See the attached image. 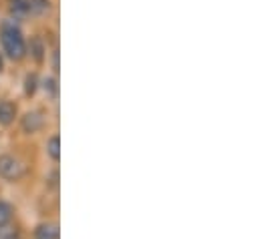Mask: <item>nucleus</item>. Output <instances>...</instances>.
<instances>
[{
	"mask_svg": "<svg viewBox=\"0 0 260 239\" xmlns=\"http://www.w3.org/2000/svg\"><path fill=\"white\" fill-rule=\"evenodd\" d=\"M0 239H18L16 235V231H12V229H0Z\"/></svg>",
	"mask_w": 260,
	"mask_h": 239,
	"instance_id": "13",
	"label": "nucleus"
},
{
	"mask_svg": "<svg viewBox=\"0 0 260 239\" xmlns=\"http://www.w3.org/2000/svg\"><path fill=\"white\" fill-rule=\"evenodd\" d=\"M0 41L6 51V55L12 60H22L26 57V43L22 32L14 24H2L0 26Z\"/></svg>",
	"mask_w": 260,
	"mask_h": 239,
	"instance_id": "1",
	"label": "nucleus"
},
{
	"mask_svg": "<svg viewBox=\"0 0 260 239\" xmlns=\"http://www.w3.org/2000/svg\"><path fill=\"white\" fill-rule=\"evenodd\" d=\"M24 175V165L12 155H0V177L16 181Z\"/></svg>",
	"mask_w": 260,
	"mask_h": 239,
	"instance_id": "2",
	"label": "nucleus"
},
{
	"mask_svg": "<svg viewBox=\"0 0 260 239\" xmlns=\"http://www.w3.org/2000/svg\"><path fill=\"white\" fill-rule=\"evenodd\" d=\"M10 4H12V10H16L20 14L30 12V0H10Z\"/></svg>",
	"mask_w": 260,
	"mask_h": 239,
	"instance_id": "11",
	"label": "nucleus"
},
{
	"mask_svg": "<svg viewBox=\"0 0 260 239\" xmlns=\"http://www.w3.org/2000/svg\"><path fill=\"white\" fill-rule=\"evenodd\" d=\"M45 125V117L41 111H28L24 117H22V131L32 135V133H39Z\"/></svg>",
	"mask_w": 260,
	"mask_h": 239,
	"instance_id": "3",
	"label": "nucleus"
},
{
	"mask_svg": "<svg viewBox=\"0 0 260 239\" xmlns=\"http://www.w3.org/2000/svg\"><path fill=\"white\" fill-rule=\"evenodd\" d=\"M16 117V105L10 101H2L0 103V125L8 127Z\"/></svg>",
	"mask_w": 260,
	"mask_h": 239,
	"instance_id": "4",
	"label": "nucleus"
},
{
	"mask_svg": "<svg viewBox=\"0 0 260 239\" xmlns=\"http://www.w3.org/2000/svg\"><path fill=\"white\" fill-rule=\"evenodd\" d=\"M26 53H30V57L37 62H43V59H45V45H43V41L39 36H32L30 45H26Z\"/></svg>",
	"mask_w": 260,
	"mask_h": 239,
	"instance_id": "5",
	"label": "nucleus"
},
{
	"mask_svg": "<svg viewBox=\"0 0 260 239\" xmlns=\"http://www.w3.org/2000/svg\"><path fill=\"white\" fill-rule=\"evenodd\" d=\"M10 217H12V207H10L8 203L0 201V227L6 225V223L10 221Z\"/></svg>",
	"mask_w": 260,
	"mask_h": 239,
	"instance_id": "10",
	"label": "nucleus"
},
{
	"mask_svg": "<svg viewBox=\"0 0 260 239\" xmlns=\"http://www.w3.org/2000/svg\"><path fill=\"white\" fill-rule=\"evenodd\" d=\"M4 70V60H2V57H0V72Z\"/></svg>",
	"mask_w": 260,
	"mask_h": 239,
	"instance_id": "14",
	"label": "nucleus"
},
{
	"mask_svg": "<svg viewBox=\"0 0 260 239\" xmlns=\"http://www.w3.org/2000/svg\"><path fill=\"white\" fill-rule=\"evenodd\" d=\"M37 89H39V76L35 72L32 74H26V78H24V93L28 97H32L37 93Z\"/></svg>",
	"mask_w": 260,
	"mask_h": 239,
	"instance_id": "7",
	"label": "nucleus"
},
{
	"mask_svg": "<svg viewBox=\"0 0 260 239\" xmlns=\"http://www.w3.org/2000/svg\"><path fill=\"white\" fill-rule=\"evenodd\" d=\"M57 227L55 225H43L39 231H37V239H57Z\"/></svg>",
	"mask_w": 260,
	"mask_h": 239,
	"instance_id": "9",
	"label": "nucleus"
},
{
	"mask_svg": "<svg viewBox=\"0 0 260 239\" xmlns=\"http://www.w3.org/2000/svg\"><path fill=\"white\" fill-rule=\"evenodd\" d=\"M47 153H49V157H51V159L59 161V157H61V141H59V137H57V135L49 139V143H47Z\"/></svg>",
	"mask_w": 260,
	"mask_h": 239,
	"instance_id": "6",
	"label": "nucleus"
},
{
	"mask_svg": "<svg viewBox=\"0 0 260 239\" xmlns=\"http://www.w3.org/2000/svg\"><path fill=\"white\" fill-rule=\"evenodd\" d=\"M51 10V0H30V12L47 14Z\"/></svg>",
	"mask_w": 260,
	"mask_h": 239,
	"instance_id": "8",
	"label": "nucleus"
},
{
	"mask_svg": "<svg viewBox=\"0 0 260 239\" xmlns=\"http://www.w3.org/2000/svg\"><path fill=\"white\" fill-rule=\"evenodd\" d=\"M43 85H45V91H47V93H49V95H51L53 99H55V97L59 95V85H57V81H55L53 76L45 78V83H43Z\"/></svg>",
	"mask_w": 260,
	"mask_h": 239,
	"instance_id": "12",
	"label": "nucleus"
}]
</instances>
